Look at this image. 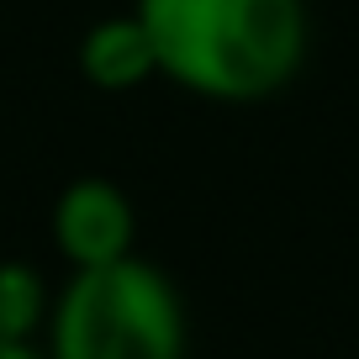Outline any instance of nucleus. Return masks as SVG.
<instances>
[{"mask_svg":"<svg viewBox=\"0 0 359 359\" xmlns=\"http://www.w3.org/2000/svg\"><path fill=\"white\" fill-rule=\"evenodd\" d=\"M133 11L158 74L201 101H269L306 64V0H137Z\"/></svg>","mask_w":359,"mask_h":359,"instance_id":"obj_1","label":"nucleus"},{"mask_svg":"<svg viewBox=\"0 0 359 359\" xmlns=\"http://www.w3.org/2000/svg\"><path fill=\"white\" fill-rule=\"evenodd\" d=\"M191 323L175 280L148 259L69 269L53 291L43 359H185Z\"/></svg>","mask_w":359,"mask_h":359,"instance_id":"obj_2","label":"nucleus"},{"mask_svg":"<svg viewBox=\"0 0 359 359\" xmlns=\"http://www.w3.org/2000/svg\"><path fill=\"white\" fill-rule=\"evenodd\" d=\"M48 233L69 269H101L137 254V212L122 185L101 175H79L58 191Z\"/></svg>","mask_w":359,"mask_h":359,"instance_id":"obj_3","label":"nucleus"},{"mask_svg":"<svg viewBox=\"0 0 359 359\" xmlns=\"http://www.w3.org/2000/svg\"><path fill=\"white\" fill-rule=\"evenodd\" d=\"M79 74H85L95 90H111V95L137 90V85H148V79L158 74L154 43H148L137 11L101 16V22L79 37Z\"/></svg>","mask_w":359,"mask_h":359,"instance_id":"obj_4","label":"nucleus"},{"mask_svg":"<svg viewBox=\"0 0 359 359\" xmlns=\"http://www.w3.org/2000/svg\"><path fill=\"white\" fill-rule=\"evenodd\" d=\"M48 296L43 269L27 259H0V338L6 344H37L48 327Z\"/></svg>","mask_w":359,"mask_h":359,"instance_id":"obj_5","label":"nucleus"},{"mask_svg":"<svg viewBox=\"0 0 359 359\" xmlns=\"http://www.w3.org/2000/svg\"><path fill=\"white\" fill-rule=\"evenodd\" d=\"M0 359H43V348L37 344H6L0 338Z\"/></svg>","mask_w":359,"mask_h":359,"instance_id":"obj_6","label":"nucleus"}]
</instances>
